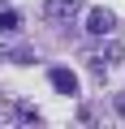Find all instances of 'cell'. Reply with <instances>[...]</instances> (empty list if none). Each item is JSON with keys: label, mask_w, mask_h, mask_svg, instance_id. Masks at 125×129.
Returning <instances> with one entry per match:
<instances>
[{"label": "cell", "mask_w": 125, "mask_h": 129, "mask_svg": "<svg viewBox=\"0 0 125 129\" xmlns=\"http://www.w3.org/2000/svg\"><path fill=\"white\" fill-rule=\"evenodd\" d=\"M112 112H116V116H125V90H121V95L112 99Z\"/></svg>", "instance_id": "8"}, {"label": "cell", "mask_w": 125, "mask_h": 129, "mask_svg": "<svg viewBox=\"0 0 125 129\" xmlns=\"http://www.w3.org/2000/svg\"><path fill=\"white\" fill-rule=\"evenodd\" d=\"M47 82H52V90L56 95H78L82 86H78V78H73V69H65V64H52V69H47Z\"/></svg>", "instance_id": "5"}, {"label": "cell", "mask_w": 125, "mask_h": 129, "mask_svg": "<svg viewBox=\"0 0 125 129\" xmlns=\"http://www.w3.org/2000/svg\"><path fill=\"white\" fill-rule=\"evenodd\" d=\"M116 26H121V22H116L112 9H91V13H86V35H91V39H104V35H112Z\"/></svg>", "instance_id": "2"}, {"label": "cell", "mask_w": 125, "mask_h": 129, "mask_svg": "<svg viewBox=\"0 0 125 129\" xmlns=\"http://www.w3.org/2000/svg\"><path fill=\"white\" fill-rule=\"evenodd\" d=\"M82 13V0H43V17L47 22H73Z\"/></svg>", "instance_id": "4"}, {"label": "cell", "mask_w": 125, "mask_h": 129, "mask_svg": "<svg viewBox=\"0 0 125 129\" xmlns=\"http://www.w3.org/2000/svg\"><path fill=\"white\" fill-rule=\"evenodd\" d=\"M22 9H13V5H5V0H0V35H17L22 30Z\"/></svg>", "instance_id": "6"}, {"label": "cell", "mask_w": 125, "mask_h": 129, "mask_svg": "<svg viewBox=\"0 0 125 129\" xmlns=\"http://www.w3.org/2000/svg\"><path fill=\"white\" fill-rule=\"evenodd\" d=\"M13 120H17V125H43V116H39L35 103H17V108H13Z\"/></svg>", "instance_id": "7"}, {"label": "cell", "mask_w": 125, "mask_h": 129, "mask_svg": "<svg viewBox=\"0 0 125 129\" xmlns=\"http://www.w3.org/2000/svg\"><path fill=\"white\" fill-rule=\"evenodd\" d=\"M121 60H125V47L121 43H82V64L95 78H108Z\"/></svg>", "instance_id": "1"}, {"label": "cell", "mask_w": 125, "mask_h": 129, "mask_svg": "<svg viewBox=\"0 0 125 129\" xmlns=\"http://www.w3.org/2000/svg\"><path fill=\"white\" fill-rule=\"evenodd\" d=\"M0 60H9V64H35V60H39V52H35L30 43L5 39V43H0Z\"/></svg>", "instance_id": "3"}]
</instances>
